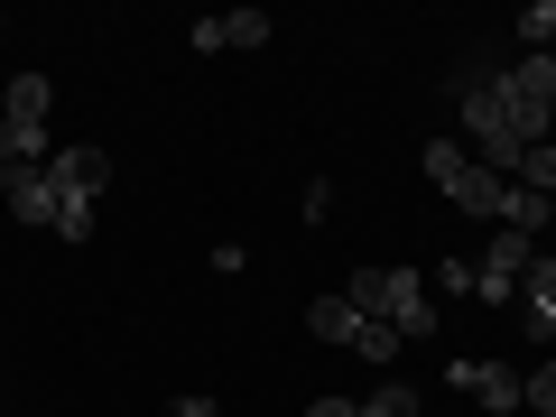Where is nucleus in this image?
<instances>
[{
  "instance_id": "f257e3e1",
  "label": "nucleus",
  "mask_w": 556,
  "mask_h": 417,
  "mask_svg": "<svg viewBox=\"0 0 556 417\" xmlns=\"http://www.w3.org/2000/svg\"><path fill=\"white\" fill-rule=\"evenodd\" d=\"M464 149H473V167H492V177H510L519 167V84L510 75H464Z\"/></svg>"
},
{
  "instance_id": "f03ea898",
  "label": "nucleus",
  "mask_w": 556,
  "mask_h": 417,
  "mask_svg": "<svg viewBox=\"0 0 556 417\" xmlns=\"http://www.w3.org/2000/svg\"><path fill=\"white\" fill-rule=\"evenodd\" d=\"M353 306L362 316H380V325H399V334H427V278L417 269H353Z\"/></svg>"
},
{
  "instance_id": "7ed1b4c3",
  "label": "nucleus",
  "mask_w": 556,
  "mask_h": 417,
  "mask_svg": "<svg viewBox=\"0 0 556 417\" xmlns=\"http://www.w3.org/2000/svg\"><path fill=\"white\" fill-rule=\"evenodd\" d=\"M529 260H538V241L529 232H492V251L473 260V298H519V278H529Z\"/></svg>"
},
{
  "instance_id": "20e7f679",
  "label": "nucleus",
  "mask_w": 556,
  "mask_h": 417,
  "mask_svg": "<svg viewBox=\"0 0 556 417\" xmlns=\"http://www.w3.org/2000/svg\"><path fill=\"white\" fill-rule=\"evenodd\" d=\"M47 186H56V204H93L102 186H112V159H102L93 139H84V149H56V159H47Z\"/></svg>"
},
{
  "instance_id": "39448f33",
  "label": "nucleus",
  "mask_w": 556,
  "mask_h": 417,
  "mask_svg": "<svg viewBox=\"0 0 556 417\" xmlns=\"http://www.w3.org/2000/svg\"><path fill=\"white\" fill-rule=\"evenodd\" d=\"M445 390H473L482 408H519V390H529V380L501 371V362H445Z\"/></svg>"
},
{
  "instance_id": "423d86ee",
  "label": "nucleus",
  "mask_w": 556,
  "mask_h": 417,
  "mask_svg": "<svg viewBox=\"0 0 556 417\" xmlns=\"http://www.w3.org/2000/svg\"><path fill=\"white\" fill-rule=\"evenodd\" d=\"M223 47H269V10H223V20H195V56H223Z\"/></svg>"
},
{
  "instance_id": "0eeeda50",
  "label": "nucleus",
  "mask_w": 556,
  "mask_h": 417,
  "mask_svg": "<svg viewBox=\"0 0 556 417\" xmlns=\"http://www.w3.org/2000/svg\"><path fill=\"white\" fill-rule=\"evenodd\" d=\"M519 306H529V334H556V251L538 241L529 278H519Z\"/></svg>"
},
{
  "instance_id": "6e6552de",
  "label": "nucleus",
  "mask_w": 556,
  "mask_h": 417,
  "mask_svg": "<svg viewBox=\"0 0 556 417\" xmlns=\"http://www.w3.org/2000/svg\"><path fill=\"white\" fill-rule=\"evenodd\" d=\"M0 204L20 223H56V186H47V167H20V177H0Z\"/></svg>"
},
{
  "instance_id": "1a4fd4ad",
  "label": "nucleus",
  "mask_w": 556,
  "mask_h": 417,
  "mask_svg": "<svg viewBox=\"0 0 556 417\" xmlns=\"http://www.w3.org/2000/svg\"><path fill=\"white\" fill-rule=\"evenodd\" d=\"M445 195L464 204V214H482V223H501V195H510V177H492V167H464Z\"/></svg>"
},
{
  "instance_id": "9d476101",
  "label": "nucleus",
  "mask_w": 556,
  "mask_h": 417,
  "mask_svg": "<svg viewBox=\"0 0 556 417\" xmlns=\"http://www.w3.org/2000/svg\"><path fill=\"white\" fill-rule=\"evenodd\" d=\"M38 159H47V121H0V177H20Z\"/></svg>"
},
{
  "instance_id": "9b49d317",
  "label": "nucleus",
  "mask_w": 556,
  "mask_h": 417,
  "mask_svg": "<svg viewBox=\"0 0 556 417\" xmlns=\"http://www.w3.org/2000/svg\"><path fill=\"white\" fill-rule=\"evenodd\" d=\"M306 334H316V343H353L362 334V306L353 298H316V306H306Z\"/></svg>"
},
{
  "instance_id": "f8f14e48",
  "label": "nucleus",
  "mask_w": 556,
  "mask_h": 417,
  "mask_svg": "<svg viewBox=\"0 0 556 417\" xmlns=\"http://www.w3.org/2000/svg\"><path fill=\"white\" fill-rule=\"evenodd\" d=\"M417 399H427V390H408V380H380V390L353 399V408H362V417H417Z\"/></svg>"
},
{
  "instance_id": "ddd939ff",
  "label": "nucleus",
  "mask_w": 556,
  "mask_h": 417,
  "mask_svg": "<svg viewBox=\"0 0 556 417\" xmlns=\"http://www.w3.org/2000/svg\"><path fill=\"white\" fill-rule=\"evenodd\" d=\"M0 102H10L0 121H47V102H56V93H47V75H20V84H10Z\"/></svg>"
},
{
  "instance_id": "4468645a",
  "label": "nucleus",
  "mask_w": 556,
  "mask_h": 417,
  "mask_svg": "<svg viewBox=\"0 0 556 417\" xmlns=\"http://www.w3.org/2000/svg\"><path fill=\"white\" fill-rule=\"evenodd\" d=\"M399 343H408V334H399V325H380V316H362V334H353V353H362V362H399Z\"/></svg>"
},
{
  "instance_id": "2eb2a0df",
  "label": "nucleus",
  "mask_w": 556,
  "mask_h": 417,
  "mask_svg": "<svg viewBox=\"0 0 556 417\" xmlns=\"http://www.w3.org/2000/svg\"><path fill=\"white\" fill-rule=\"evenodd\" d=\"M464 167H473V149H464V139H427V177H437V186H455Z\"/></svg>"
},
{
  "instance_id": "dca6fc26",
  "label": "nucleus",
  "mask_w": 556,
  "mask_h": 417,
  "mask_svg": "<svg viewBox=\"0 0 556 417\" xmlns=\"http://www.w3.org/2000/svg\"><path fill=\"white\" fill-rule=\"evenodd\" d=\"M519 408H538V417H556V362H538V371H529V390H519Z\"/></svg>"
},
{
  "instance_id": "f3484780",
  "label": "nucleus",
  "mask_w": 556,
  "mask_h": 417,
  "mask_svg": "<svg viewBox=\"0 0 556 417\" xmlns=\"http://www.w3.org/2000/svg\"><path fill=\"white\" fill-rule=\"evenodd\" d=\"M437 288L445 298H473V260H437Z\"/></svg>"
},
{
  "instance_id": "a211bd4d",
  "label": "nucleus",
  "mask_w": 556,
  "mask_h": 417,
  "mask_svg": "<svg viewBox=\"0 0 556 417\" xmlns=\"http://www.w3.org/2000/svg\"><path fill=\"white\" fill-rule=\"evenodd\" d=\"M306 417H362V408H353V399H316V408H306Z\"/></svg>"
}]
</instances>
